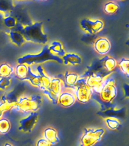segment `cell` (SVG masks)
Returning <instances> with one entry per match:
<instances>
[{"label": "cell", "mask_w": 129, "mask_h": 146, "mask_svg": "<svg viewBox=\"0 0 129 146\" xmlns=\"http://www.w3.org/2000/svg\"><path fill=\"white\" fill-rule=\"evenodd\" d=\"M36 146H51V144L46 139H40L36 142Z\"/></svg>", "instance_id": "cell-30"}, {"label": "cell", "mask_w": 129, "mask_h": 146, "mask_svg": "<svg viewBox=\"0 0 129 146\" xmlns=\"http://www.w3.org/2000/svg\"><path fill=\"white\" fill-rule=\"evenodd\" d=\"M118 88L116 86V79L109 75L103 83L102 88L99 93L100 98L103 102L111 104L118 96Z\"/></svg>", "instance_id": "cell-3"}, {"label": "cell", "mask_w": 129, "mask_h": 146, "mask_svg": "<svg viewBox=\"0 0 129 146\" xmlns=\"http://www.w3.org/2000/svg\"><path fill=\"white\" fill-rule=\"evenodd\" d=\"M62 59L65 65L76 66V65L81 64L82 62L81 57L76 53H65L64 56L62 57Z\"/></svg>", "instance_id": "cell-15"}, {"label": "cell", "mask_w": 129, "mask_h": 146, "mask_svg": "<svg viewBox=\"0 0 129 146\" xmlns=\"http://www.w3.org/2000/svg\"><path fill=\"white\" fill-rule=\"evenodd\" d=\"M109 75H110V74L105 75L104 73H101V71L90 72V74L86 77V84L93 90L94 93L99 94L102 88L103 83L106 79V78L108 77Z\"/></svg>", "instance_id": "cell-7"}, {"label": "cell", "mask_w": 129, "mask_h": 146, "mask_svg": "<svg viewBox=\"0 0 129 146\" xmlns=\"http://www.w3.org/2000/svg\"><path fill=\"white\" fill-rule=\"evenodd\" d=\"M79 79V75L77 73L75 72H67L65 75V87H73L76 84L77 80Z\"/></svg>", "instance_id": "cell-20"}, {"label": "cell", "mask_w": 129, "mask_h": 146, "mask_svg": "<svg viewBox=\"0 0 129 146\" xmlns=\"http://www.w3.org/2000/svg\"><path fill=\"white\" fill-rule=\"evenodd\" d=\"M9 35L11 40L12 41V43L18 46H21L26 43V40H25L24 35L19 31H15V30H11L9 32Z\"/></svg>", "instance_id": "cell-17"}, {"label": "cell", "mask_w": 129, "mask_h": 146, "mask_svg": "<svg viewBox=\"0 0 129 146\" xmlns=\"http://www.w3.org/2000/svg\"><path fill=\"white\" fill-rule=\"evenodd\" d=\"M37 74L40 75V88L43 91V90H45V89H48L49 86H50V81H51V78L50 76H48L46 72H44V69L40 65H39L37 66Z\"/></svg>", "instance_id": "cell-14"}, {"label": "cell", "mask_w": 129, "mask_h": 146, "mask_svg": "<svg viewBox=\"0 0 129 146\" xmlns=\"http://www.w3.org/2000/svg\"><path fill=\"white\" fill-rule=\"evenodd\" d=\"M47 61H56L60 64L63 63L62 59L53 54L49 49V45L45 46L40 52L36 54H27L18 59V63L27 64L31 66L34 64H40Z\"/></svg>", "instance_id": "cell-2"}, {"label": "cell", "mask_w": 129, "mask_h": 146, "mask_svg": "<svg viewBox=\"0 0 129 146\" xmlns=\"http://www.w3.org/2000/svg\"><path fill=\"white\" fill-rule=\"evenodd\" d=\"M81 27L84 31L90 34H96L100 32L104 27V22L102 20L84 18L81 21Z\"/></svg>", "instance_id": "cell-8"}, {"label": "cell", "mask_w": 129, "mask_h": 146, "mask_svg": "<svg viewBox=\"0 0 129 146\" xmlns=\"http://www.w3.org/2000/svg\"><path fill=\"white\" fill-rule=\"evenodd\" d=\"M118 1H125V0H118Z\"/></svg>", "instance_id": "cell-34"}, {"label": "cell", "mask_w": 129, "mask_h": 146, "mask_svg": "<svg viewBox=\"0 0 129 146\" xmlns=\"http://www.w3.org/2000/svg\"><path fill=\"white\" fill-rule=\"evenodd\" d=\"M42 104V98L40 95L28 97H21L16 102L13 109H16L18 111L23 113H31L35 112L40 107Z\"/></svg>", "instance_id": "cell-4"}, {"label": "cell", "mask_w": 129, "mask_h": 146, "mask_svg": "<svg viewBox=\"0 0 129 146\" xmlns=\"http://www.w3.org/2000/svg\"><path fill=\"white\" fill-rule=\"evenodd\" d=\"M15 104L16 102H13V101H10V100H7L6 98H5V96H3L2 100L0 101V118H2V116L6 112L13 109Z\"/></svg>", "instance_id": "cell-18"}, {"label": "cell", "mask_w": 129, "mask_h": 146, "mask_svg": "<svg viewBox=\"0 0 129 146\" xmlns=\"http://www.w3.org/2000/svg\"><path fill=\"white\" fill-rule=\"evenodd\" d=\"M5 18V14L0 12V26L2 25V24H3V19Z\"/></svg>", "instance_id": "cell-32"}, {"label": "cell", "mask_w": 129, "mask_h": 146, "mask_svg": "<svg viewBox=\"0 0 129 146\" xmlns=\"http://www.w3.org/2000/svg\"><path fill=\"white\" fill-rule=\"evenodd\" d=\"M49 49L53 54L56 55L59 57H62L65 55V51L64 50L63 46L59 41H54L50 45H49Z\"/></svg>", "instance_id": "cell-19"}, {"label": "cell", "mask_w": 129, "mask_h": 146, "mask_svg": "<svg viewBox=\"0 0 129 146\" xmlns=\"http://www.w3.org/2000/svg\"><path fill=\"white\" fill-rule=\"evenodd\" d=\"M72 88L75 91L76 99L80 103L86 104L91 100L93 96V90L86 84V78H79Z\"/></svg>", "instance_id": "cell-5"}, {"label": "cell", "mask_w": 129, "mask_h": 146, "mask_svg": "<svg viewBox=\"0 0 129 146\" xmlns=\"http://www.w3.org/2000/svg\"><path fill=\"white\" fill-rule=\"evenodd\" d=\"M76 97L75 94L71 91H63L58 98V104L64 107H69L76 102Z\"/></svg>", "instance_id": "cell-11"}, {"label": "cell", "mask_w": 129, "mask_h": 146, "mask_svg": "<svg viewBox=\"0 0 129 146\" xmlns=\"http://www.w3.org/2000/svg\"><path fill=\"white\" fill-rule=\"evenodd\" d=\"M44 139L47 140L51 145H56L59 143V138L58 136V132L55 129L51 127H49L44 130Z\"/></svg>", "instance_id": "cell-16"}, {"label": "cell", "mask_w": 129, "mask_h": 146, "mask_svg": "<svg viewBox=\"0 0 129 146\" xmlns=\"http://www.w3.org/2000/svg\"><path fill=\"white\" fill-rule=\"evenodd\" d=\"M118 67L121 72L129 78V57H125L118 62Z\"/></svg>", "instance_id": "cell-21"}, {"label": "cell", "mask_w": 129, "mask_h": 146, "mask_svg": "<svg viewBox=\"0 0 129 146\" xmlns=\"http://www.w3.org/2000/svg\"><path fill=\"white\" fill-rule=\"evenodd\" d=\"M11 129V123L6 118H0V134H6Z\"/></svg>", "instance_id": "cell-25"}, {"label": "cell", "mask_w": 129, "mask_h": 146, "mask_svg": "<svg viewBox=\"0 0 129 146\" xmlns=\"http://www.w3.org/2000/svg\"><path fill=\"white\" fill-rule=\"evenodd\" d=\"M42 1H46V0H42Z\"/></svg>", "instance_id": "cell-35"}, {"label": "cell", "mask_w": 129, "mask_h": 146, "mask_svg": "<svg viewBox=\"0 0 129 146\" xmlns=\"http://www.w3.org/2000/svg\"><path fill=\"white\" fill-rule=\"evenodd\" d=\"M37 121H38V113L36 111L31 112L27 117L20 120L18 129L24 132H31L36 125Z\"/></svg>", "instance_id": "cell-9"}, {"label": "cell", "mask_w": 129, "mask_h": 146, "mask_svg": "<svg viewBox=\"0 0 129 146\" xmlns=\"http://www.w3.org/2000/svg\"><path fill=\"white\" fill-rule=\"evenodd\" d=\"M13 8V0H0V12L9 13Z\"/></svg>", "instance_id": "cell-22"}, {"label": "cell", "mask_w": 129, "mask_h": 146, "mask_svg": "<svg viewBox=\"0 0 129 146\" xmlns=\"http://www.w3.org/2000/svg\"><path fill=\"white\" fill-rule=\"evenodd\" d=\"M11 84V80L9 77H0V90L5 91Z\"/></svg>", "instance_id": "cell-28"}, {"label": "cell", "mask_w": 129, "mask_h": 146, "mask_svg": "<svg viewBox=\"0 0 129 146\" xmlns=\"http://www.w3.org/2000/svg\"><path fill=\"white\" fill-rule=\"evenodd\" d=\"M111 42L107 37H100L94 42V50L98 54L106 56L111 50Z\"/></svg>", "instance_id": "cell-10"}, {"label": "cell", "mask_w": 129, "mask_h": 146, "mask_svg": "<svg viewBox=\"0 0 129 146\" xmlns=\"http://www.w3.org/2000/svg\"><path fill=\"white\" fill-rule=\"evenodd\" d=\"M105 120H106V123H107V126L109 127V129L116 130L119 127L120 121L116 118H114V117L111 116V117H107Z\"/></svg>", "instance_id": "cell-27"}, {"label": "cell", "mask_w": 129, "mask_h": 146, "mask_svg": "<svg viewBox=\"0 0 129 146\" xmlns=\"http://www.w3.org/2000/svg\"><path fill=\"white\" fill-rule=\"evenodd\" d=\"M21 1H22V0H21ZM34 1H35V0H34Z\"/></svg>", "instance_id": "cell-36"}, {"label": "cell", "mask_w": 129, "mask_h": 146, "mask_svg": "<svg viewBox=\"0 0 129 146\" xmlns=\"http://www.w3.org/2000/svg\"><path fill=\"white\" fill-rule=\"evenodd\" d=\"M43 93L44 95L47 96L48 98H50V100H51L54 104H58V98H57L56 96H55L54 94H52L50 90H49V89L43 90Z\"/></svg>", "instance_id": "cell-29"}, {"label": "cell", "mask_w": 129, "mask_h": 146, "mask_svg": "<svg viewBox=\"0 0 129 146\" xmlns=\"http://www.w3.org/2000/svg\"><path fill=\"white\" fill-rule=\"evenodd\" d=\"M64 83L62 80L58 78H52L50 81V86L48 89L52 92L55 96L59 98V96L61 94V93L63 91Z\"/></svg>", "instance_id": "cell-12"}, {"label": "cell", "mask_w": 129, "mask_h": 146, "mask_svg": "<svg viewBox=\"0 0 129 146\" xmlns=\"http://www.w3.org/2000/svg\"><path fill=\"white\" fill-rule=\"evenodd\" d=\"M3 25L9 28H14L18 25V20L16 19L15 17H13V16H5L3 19Z\"/></svg>", "instance_id": "cell-26"}, {"label": "cell", "mask_w": 129, "mask_h": 146, "mask_svg": "<svg viewBox=\"0 0 129 146\" xmlns=\"http://www.w3.org/2000/svg\"><path fill=\"white\" fill-rule=\"evenodd\" d=\"M124 90H125V95L126 98H129V84H124Z\"/></svg>", "instance_id": "cell-31"}, {"label": "cell", "mask_w": 129, "mask_h": 146, "mask_svg": "<svg viewBox=\"0 0 129 146\" xmlns=\"http://www.w3.org/2000/svg\"><path fill=\"white\" fill-rule=\"evenodd\" d=\"M119 6L115 2H109L104 5V11L108 15H114L118 11Z\"/></svg>", "instance_id": "cell-24"}, {"label": "cell", "mask_w": 129, "mask_h": 146, "mask_svg": "<svg viewBox=\"0 0 129 146\" xmlns=\"http://www.w3.org/2000/svg\"><path fill=\"white\" fill-rule=\"evenodd\" d=\"M15 71L13 67L9 64L3 63L0 65V77H9Z\"/></svg>", "instance_id": "cell-23"}, {"label": "cell", "mask_w": 129, "mask_h": 146, "mask_svg": "<svg viewBox=\"0 0 129 146\" xmlns=\"http://www.w3.org/2000/svg\"><path fill=\"white\" fill-rule=\"evenodd\" d=\"M14 28L15 29L13 30L19 31L24 35L26 41L39 44H45L47 43L48 37L43 31L42 22H36L26 26L18 24Z\"/></svg>", "instance_id": "cell-1"}, {"label": "cell", "mask_w": 129, "mask_h": 146, "mask_svg": "<svg viewBox=\"0 0 129 146\" xmlns=\"http://www.w3.org/2000/svg\"><path fill=\"white\" fill-rule=\"evenodd\" d=\"M5 146H13L12 145H11V144L9 143H5Z\"/></svg>", "instance_id": "cell-33"}, {"label": "cell", "mask_w": 129, "mask_h": 146, "mask_svg": "<svg viewBox=\"0 0 129 146\" xmlns=\"http://www.w3.org/2000/svg\"><path fill=\"white\" fill-rule=\"evenodd\" d=\"M105 133L102 128L99 129H86L81 140L80 146H93L101 141Z\"/></svg>", "instance_id": "cell-6"}, {"label": "cell", "mask_w": 129, "mask_h": 146, "mask_svg": "<svg viewBox=\"0 0 129 146\" xmlns=\"http://www.w3.org/2000/svg\"><path fill=\"white\" fill-rule=\"evenodd\" d=\"M100 62L102 65L103 68L107 71V72H113L118 66V61L116 59L107 55L102 59H100Z\"/></svg>", "instance_id": "cell-13"}]
</instances>
